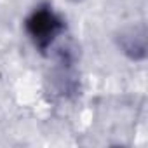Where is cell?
Instances as JSON below:
<instances>
[{
  "mask_svg": "<svg viewBox=\"0 0 148 148\" xmlns=\"http://www.w3.org/2000/svg\"><path fill=\"white\" fill-rule=\"evenodd\" d=\"M21 30L32 49L42 56H51L68 33L64 14L49 0H40L28 9L21 21Z\"/></svg>",
  "mask_w": 148,
  "mask_h": 148,
  "instance_id": "cell-1",
  "label": "cell"
},
{
  "mask_svg": "<svg viewBox=\"0 0 148 148\" xmlns=\"http://www.w3.org/2000/svg\"><path fill=\"white\" fill-rule=\"evenodd\" d=\"M119 49L132 61H143L146 54V37L143 28H127L117 37Z\"/></svg>",
  "mask_w": 148,
  "mask_h": 148,
  "instance_id": "cell-2",
  "label": "cell"
},
{
  "mask_svg": "<svg viewBox=\"0 0 148 148\" xmlns=\"http://www.w3.org/2000/svg\"><path fill=\"white\" fill-rule=\"evenodd\" d=\"M71 4H80V2H84V0H70Z\"/></svg>",
  "mask_w": 148,
  "mask_h": 148,
  "instance_id": "cell-3",
  "label": "cell"
}]
</instances>
